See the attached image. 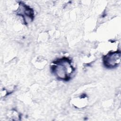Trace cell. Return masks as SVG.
Returning a JSON list of instances; mask_svg holds the SVG:
<instances>
[{"mask_svg":"<svg viewBox=\"0 0 121 121\" xmlns=\"http://www.w3.org/2000/svg\"><path fill=\"white\" fill-rule=\"evenodd\" d=\"M72 60L67 57H62L53 60L51 65V71L56 78L60 80L69 81L75 71Z\"/></svg>","mask_w":121,"mask_h":121,"instance_id":"cell-1","label":"cell"},{"mask_svg":"<svg viewBox=\"0 0 121 121\" xmlns=\"http://www.w3.org/2000/svg\"><path fill=\"white\" fill-rule=\"evenodd\" d=\"M103 64L107 69H112L118 67L121 63V52L120 50L110 51L103 56Z\"/></svg>","mask_w":121,"mask_h":121,"instance_id":"cell-2","label":"cell"},{"mask_svg":"<svg viewBox=\"0 0 121 121\" xmlns=\"http://www.w3.org/2000/svg\"><path fill=\"white\" fill-rule=\"evenodd\" d=\"M18 8L16 14L23 18L26 25L32 22L35 17V13L33 9L22 1L19 2Z\"/></svg>","mask_w":121,"mask_h":121,"instance_id":"cell-3","label":"cell"}]
</instances>
